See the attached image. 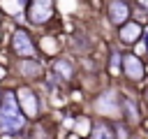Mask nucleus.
<instances>
[{
  "mask_svg": "<svg viewBox=\"0 0 148 139\" xmlns=\"http://www.w3.org/2000/svg\"><path fill=\"white\" fill-rule=\"evenodd\" d=\"M139 5H141V7L146 9V14H148V0H139Z\"/></svg>",
  "mask_w": 148,
  "mask_h": 139,
  "instance_id": "nucleus-14",
  "label": "nucleus"
},
{
  "mask_svg": "<svg viewBox=\"0 0 148 139\" xmlns=\"http://www.w3.org/2000/svg\"><path fill=\"white\" fill-rule=\"evenodd\" d=\"M23 123H25V118L18 111V102H16L14 93L2 95V100H0V130L2 132H18L23 127Z\"/></svg>",
  "mask_w": 148,
  "mask_h": 139,
  "instance_id": "nucleus-1",
  "label": "nucleus"
},
{
  "mask_svg": "<svg viewBox=\"0 0 148 139\" xmlns=\"http://www.w3.org/2000/svg\"><path fill=\"white\" fill-rule=\"evenodd\" d=\"M118 65H120V53H118V51H111V56H109V67L116 70Z\"/></svg>",
  "mask_w": 148,
  "mask_h": 139,
  "instance_id": "nucleus-12",
  "label": "nucleus"
},
{
  "mask_svg": "<svg viewBox=\"0 0 148 139\" xmlns=\"http://www.w3.org/2000/svg\"><path fill=\"white\" fill-rule=\"evenodd\" d=\"M2 76H5V67L0 65V79H2Z\"/></svg>",
  "mask_w": 148,
  "mask_h": 139,
  "instance_id": "nucleus-15",
  "label": "nucleus"
},
{
  "mask_svg": "<svg viewBox=\"0 0 148 139\" xmlns=\"http://www.w3.org/2000/svg\"><path fill=\"white\" fill-rule=\"evenodd\" d=\"M141 37V25L139 23H134V21H130V23H120V39L125 42V44H134L136 39Z\"/></svg>",
  "mask_w": 148,
  "mask_h": 139,
  "instance_id": "nucleus-8",
  "label": "nucleus"
},
{
  "mask_svg": "<svg viewBox=\"0 0 148 139\" xmlns=\"http://www.w3.org/2000/svg\"><path fill=\"white\" fill-rule=\"evenodd\" d=\"M53 16V0H30L28 2V19L30 23H46Z\"/></svg>",
  "mask_w": 148,
  "mask_h": 139,
  "instance_id": "nucleus-2",
  "label": "nucleus"
},
{
  "mask_svg": "<svg viewBox=\"0 0 148 139\" xmlns=\"http://www.w3.org/2000/svg\"><path fill=\"white\" fill-rule=\"evenodd\" d=\"M53 72H56V76H60L62 81H69V79L74 76V65H72L69 60L58 58V60H53Z\"/></svg>",
  "mask_w": 148,
  "mask_h": 139,
  "instance_id": "nucleus-9",
  "label": "nucleus"
},
{
  "mask_svg": "<svg viewBox=\"0 0 148 139\" xmlns=\"http://www.w3.org/2000/svg\"><path fill=\"white\" fill-rule=\"evenodd\" d=\"M146 44H148V35H146Z\"/></svg>",
  "mask_w": 148,
  "mask_h": 139,
  "instance_id": "nucleus-16",
  "label": "nucleus"
},
{
  "mask_svg": "<svg viewBox=\"0 0 148 139\" xmlns=\"http://www.w3.org/2000/svg\"><path fill=\"white\" fill-rule=\"evenodd\" d=\"M18 70H21V74H25V76H37V74H39V65H37L35 60H25V63H21Z\"/></svg>",
  "mask_w": 148,
  "mask_h": 139,
  "instance_id": "nucleus-11",
  "label": "nucleus"
},
{
  "mask_svg": "<svg viewBox=\"0 0 148 139\" xmlns=\"http://www.w3.org/2000/svg\"><path fill=\"white\" fill-rule=\"evenodd\" d=\"M95 109L104 116H111V114H118V95L116 90H106L99 95V100L95 102Z\"/></svg>",
  "mask_w": 148,
  "mask_h": 139,
  "instance_id": "nucleus-6",
  "label": "nucleus"
},
{
  "mask_svg": "<svg viewBox=\"0 0 148 139\" xmlns=\"http://www.w3.org/2000/svg\"><path fill=\"white\" fill-rule=\"evenodd\" d=\"M0 100H2V93H0Z\"/></svg>",
  "mask_w": 148,
  "mask_h": 139,
  "instance_id": "nucleus-17",
  "label": "nucleus"
},
{
  "mask_svg": "<svg viewBox=\"0 0 148 139\" xmlns=\"http://www.w3.org/2000/svg\"><path fill=\"white\" fill-rule=\"evenodd\" d=\"M120 65H123V72L130 81H141L143 79V63L136 56H132V53L120 56Z\"/></svg>",
  "mask_w": 148,
  "mask_h": 139,
  "instance_id": "nucleus-5",
  "label": "nucleus"
},
{
  "mask_svg": "<svg viewBox=\"0 0 148 139\" xmlns=\"http://www.w3.org/2000/svg\"><path fill=\"white\" fill-rule=\"evenodd\" d=\"M90 139H113V132L106 123H95L90 130Z\"/></svg>",
  "mask_w": 148,
  "mask_h": 139,
  "instance_id": "nucleus-10",
  "label": "nucleus"
},
{
  "mask_svg": "<svg viewBox=\"0 0 148 139\" xmlns=\"http://www.w3.org/2000/svg\"><path fill=\"white\" fill-rule=\"evenodd\" d=\"M14 97H16V102L23 107L25 116L35 118V116L39 114V100H37V95H35V90H32V88H28V86H21V88L14 93Z\"/></svg>",
  "mask_w": 148,
  "mask_h": 139,
  "instance_id": "nucleus-3",
  "label": "nucleus"
},
{
  "mask_svg": "<svg viewBox=\"0 0 148 139\" xmlns=\"http://www.w3.org/2000/svg\"><path fill=\"white\" fill-rule=\"evenodd\" d=\"M12 46H14V53H16V56H23V58H32V56L37 53V49H35L30 35H28L25 30H16V32H14Z\"/></svg>",
  "mask_w": 148,
  "mask_h": 139,
  "instance_id": "nucleus-4",
  "label": "nucleus"
},
{
  "mask_svg": "<svg viewBox=\"0 0 148 139\" xmlns=\"http://www.w3.org/2000/svg\"><path fill=\"white\" fill-rule=\"evenodd\" d=\"M42 44H44V51H49V53H53V49H58V44H56V42H53L51 37H46V39H44Z\"/></svg>",
  "mask_w": 148,
  "mask_h": 139,
  "instance_id": "nucleus-13",
  "label": "nucleus"
},
{
  "mask_svg": "<svg viewBox=\"0 0 148 139\" xmlns=\"http://www.w3.org/2000/svg\"><path fill=\"white\" fill-rule=\"evenodd\" d=\"M127 16H130V5L125 0H111L109 2V19H111V23L120 25V23H125Z\"/></svg>",
  "mask_w": 148,
  "mask_h": 139,
  "instance_id": "nucleus-7",
  "label": "nucleus"
}]
</instances>
